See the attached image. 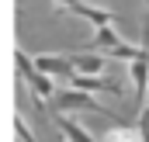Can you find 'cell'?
<instances>
[{
    "instance_id": "obj_1",
    "label": "cell",
    "mask_w": 149,
    "mask_h": 142,
    "mask_svg": "<svg viewBox=\"0 0 149 142\" xmlns=\"http://www.w3.org/2000/svg\"><path fill=\"white\" fill-rule=\"evenodd\" d=\"M17 70H21V76H28V83H31V90H35V101H49V97H56L52 80H49L42 70H35V63L24 56V49H17Z\"/></svg>"
},
{
    "instance_id": "obj_2",
    "label": "cell",
    "mask_w": 149,
    "mask_h": 142,
    "mask_svg": "<svg viewBox=\"0 0 149 142\" xmlns=\"http://www.w3.org/2000/svg\"><path fill=\"white\" fill-rule=\"evenodd\" d=\"M63 83H66V87H73V90H87V94H90V90H104V94H114V97H118V94H125L114 80L97 76V73H94V76H90V73H73V76H66Z\"/></svg>"
},
{
    "instance_id": "obj_3",
    "label": "cell",
    "mask_w": 149,
    "mask_h": 142,
    "mask_svg": "<svg viewBox=\"0 0 149 142\" xmlns=\"http://www.w3.org/2000/svg\"><path fill=\"white\" fill-rule=\"evenodd\" d=\"M132 83H135V104L142 107L149 97V45H142V56L132 59Z\"/></svg>"
},
{
    "instance_id": "obj_4",
    "label": "cell",
    "mask_w": 149,
    "mask_h": 142,
    "mask_svg": "<svg viewBox=\"0 0 149 142\" xmlns=\"http://www.w3.org/2000/svg\"><path fill=\"white\" fill-rule=\"evenodd\" d=\"M35 70H42L45 76H56V80H66L76 73L66 56H35Z\"/></svg>"
},
{
    "instance_id": "obj_5",
    "label": "cell",
    "mask_w": 149,
    "mask_h": 142,
    "mask_svg": "<svg viewBox=\"0 0 149 142\" xmlns=\"http://www.w3.org/2000/svg\"><path fill=\"white\" fill-rule=\"evenodd\" d=\"M70 14H76V17H83V21H90L94 28H101V24H111L114 21V10H104V7H90V3H70L66 7Z\"/></svg>"
},
{
    "instance_id": "obj_6",
    "label": "cell",
    "mask_w": 149,
    "mask_h": 142,
    "mask_svg": "<svg viewBox=\"0 0 149 142\" xmlns=\"http://www.w3.org/2000/svg\"><path fill=\"white\" fill-rule=\"evenodd\" d=\"M56 104H59V107H87V111L104 114V107L97 104L87 90H63V94H56Z\"/></svg>"
},
{
    "instance_id": "obj_7",
    "label": "cell",
    "mask_w": 149,
    "mask_h": 142,
    "mask_svg": "<svg viewBox=\"0 0 149 142\" xmlns=\"http://www.w3.org/2000/svg\"><path fill=\"white\" fill-rule=\"evenodd\" d=\"M56 125H59V132H63V139H66V142H94V135H90L83 125H76L73 118H63V114H59Z\"/></svg>"
},
{
    "instance_id": "obj_8",
    "label": "cell",
    "mask_w": 149,
    "mask_h": 142,
    "mask_svg": "<svg viewBox=\"0 0 149 142\" xmlns=\"http://www.w3.org/2000/svg\"><path fill=\"white\" fill-rule=\"evenodd\" d=\"M70 59V66H73L76 73H101L104 70V56H66Z\"/></svg>"
},
{
    "instance_id": "obj_9",
    "label": "cell",
    "mask_w": 149,
    "mask_h": 142,
    "mask_svg": "<svg viewBox=\"0 0 149 142\" xmlns=\"http://www.w3.org/2000/svg\"><path fill=\"white\" fill-rule=\"evenodd\" d=\"M121 38L114 35V28H108V24H101L97 28V35H94V49H104V52H111L114 45H118Z\"/></svg>"
},
{
    "instance_id": "obj_10",
    "label": "cell",
    "mask_w": 149,
    "mask_h": 142,
    "mask_svg": "<svg viewBox=\"0 0 149 142\" xmlns=\"http://www.w3.org/2000/svg\"><path fill=\"white\" fill-rule=\"evenodd\" d=\"M108 56H111V59H128V63H132L135 56H142V49H139V45H125V42H118Z\"/></svg>"
},
{
    "instance_id": "obj_11",
    "label": "cell",
    "mask_w": 149,
    "mask_h": 142,
    "mask_svg": "<svg viewBox=\"0 0 149 142\" xmlns=\"http://www.w3.org/2000/svg\"><path fill=\"white\" fill-rule=\"evenodd\" d=\"M14 128H17V135H21V142H35V135H31V132L24 128V118H21V114L14 118Z\"/></svg>"
},
{
    "instance_id": "obj_12",
    "label": "cell",
    "mask_w": 149,
    "mask_h": 142,
    "mask_svg": "<svg viewBox=\"0 0 149 142\" xmlns=\"http://www.w3.org/2000/svg\"><path fill=\"white\" fill-rule=\"evenodd\" d=\"M70 3H76V0H56V7H63V10H66Z\"/></svg>"
},
{
    "instance_id": "obj_13",
    "label": "cell",
    "mask_w": 149,
    "mask_h": 142,
    "mask_svg": "<svg viewBox=\"0 0 149 142\" xmlns=\"http://www.w3.org/2000/svg\"><path fill=\"white\" fill-rule=\"evenodd\" d=\"M139 142H149V128H146V132H142V139H139Z\"/></svg>"
}]
</instances>
